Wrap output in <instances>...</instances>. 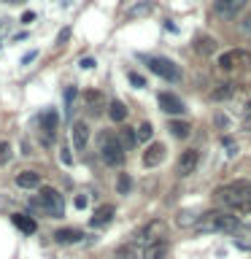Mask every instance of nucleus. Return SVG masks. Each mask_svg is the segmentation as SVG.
<instances>
[{"mask_svg": "<svg viewBox=\"0 0 251 259\" xmlns=\"http://www.w3.org/2000/svg\"><path fill=\"white\" fill-rule=\"evenodd\" d=\"M214 197L224 208H238V210L251 208V184L248 181H232L227 186H219L214 192Z\"/></svg>", "mask_w": 251, "mask_h": 259, "instance_id": "1", "label": "nucleus"}, {"mask_svg": "<svg viewBox=\"0 0 251 259\" xmlns=\"http://www.w3.org/2000/svg\"><path fill=\"white\" fill-rule=\"evenodd\" d=\"M197 232H238L240 230V219L232 216L230 210H208V213H200V222L194 224Z\"/></svg>", "mask_w": 251, "mask_h": 259, "instance_id": "2", "label": "nucleus"}, {"mask_svg": "<svg viewBox=\"0 0 251 259\" xmlns=\"http://www.w3.org/2000/svg\"><path fill=\"white\" fill-rule=\"evenodd\" d=\"M100 157L108 167H116L124 162V146L119 143V135H111V133L100 135Z\"/></svg>", "mask_w": 251, "mask_h": 259, "instance_id": "3", "label": "nucleus"}, {"mask_svg": "<svg viewBox=\"0 0 251 259\" xmlns=\"http://www.w3.org/2000/svg\"><path fill=\"white\" fill-rule=\"evenodd\" d=\"M243 65H251V52L246 49H230V52L219 54V68L222 70H235V68H243Z\"/></svg>", "mask_w": 251, "mask_h": 259, "instance_id": "4", "label": "nucleus"}, {"mask_svg": "<svg viewBox=\"0 0 251 259\" xmlns=\"http://www.w3.org/2000/svg\"><path fill=\"white\" fill-rule=\"evenodd\" d=\"M38 197H40V202H44V210H46V213H52V216H62V213H65L62 194L57 192V189H52V186H44Z\"/></svg>", "mask_w": 251, "mask_h": 259, "instance_id": "5", "label": "nucleus"}, {"mask_svg": "<svg viewBox=\"0 0 251 259\" xmlns=\"http://www.w3.org/2000/svg\"><path fill=\"white\" fill-rule=\"evenodd\" d=\"M146 62H149L151 73H157V76H162V78H168V81H178V78H181L176 62H170L168 57H149Z\"/></svg>", "mask_w": 251, "mask_h": 259, "instance_id": "6", "label": "nucleus"}, {"mask_svg": "<svg viewBox=\"0 0 251 259\" xmlns=\"http://www.w3.org/2000/svg\"><path fill=\"white\" fill-rule=\"evenodd\" d=\"M197 162H200L197 149H186V151H181V157H178V165H176L178 176H181V178L192 176V173H194V167H197Z\"/></svg>", "mask_w": 251, "mask_h": 259, "instance_id": "7", "label": "nucleus"}, {"mask_svg": "<svg viewBox=\"0 0 251 259\" xmlns=\"http://www.w3.org/2000/svg\"><path fill=\"white\" fill-rule=\"evenodd\" d=\"M70 141H73V149H76V151L87 149V143H89V124H87V121H73Z\"/></svg>", "mask_w": 251, "mask_h": 259, "instance_id": "8", "label": "nucleus"}, {"mask_svg": "<svg viewBox=\"0 0 251 259\" xmlns=\"http://www.w3.org/2000/svg\"><path fill=\"white\" fill-rule=\"evenodd\" d=\"M165 157H168L165 143H151L149 149L143 151V165H146V167H157V165H162V162H165Z\"/></svg>", "mask_w": 251, "mask_h": 259, "instance_id": "9", "label": "nucleus"}, {"mask_svg": "<svg viewBox=\"0 0 251 259\" xmlns=\"http://www.w3.org/2000/svg\"><path fill=\"white\" fill-rule=\"evenodd\" d=\"M157 103H159V108L165 111V113H184V103H181V97H176L173 92H159L157 97Z\"/></svg>", "mask_w": 251, "mask_h": 259, "instance_id": "10", "label": "nucleus"}, {"mask_svg": "<svg viewBox=\"0 0 251 259\" xmlns=\"http://www.w3.org/2000/svg\"><path fill=\"white\" fill-rule=\"evenodd\" d=\"M162 232H165V224H162L159 219H154V222H149V224L141 230V238H138V243H149V246H151V243L162 240V238H159Z\"/></svg>", "mask_w": 251, "mask_h": 259, "instance_id": "11", "label": "nucleus"}, {"mask_svg": "<svg viewBox=\"0 0 251 259\" xmlns=\"http://www.w3.org/2000/svg\"><path fill=\"white\" fill-rule=\"evenodd\" d=\"M246 8V0H216V11L222 16H238Z\"/></svg>", "mask_w": 251, "mask_h": 259, "instance_id": "12", "label": "nucleus"}, {"mask_svg": "<svg viewBox=\"0 0 251 259\" xmlns=\"http://www.w3.org/2000/svg\"><path fill=\"white\" fill-rule=\"evenodd\" d=\"M84 103H87V108L95 113H103V108H108V105H105V97H103V92H97V89H89V92L84 95Z\"/></svg>", "mask_w": 251, "mask_h": 259, "instance_id": "13", "label": "nucleus"}, {"mask_svg": "<svg viewBox=\"0 0 251 259\" xmlns=\"http://www.w3.org/2000/svg\"><path fill=\"white\" fill-rule=\"evenodd\" d=\"M81 238H84V232H81V230H73V227H65V230H57V232H54V240L62 243V246L81 243Z\"/></svg>", "mask_w": 251, "mask_h": 259, "instance_id": "14", "label": "nucleus"}, {"mask_svg": "<svg viewBox=\"0 0 251 259\" xmlns=\"http://www.w3.org/2000/svg\"><path fill=\"white\" fill-rule=\"evenodd\" d=\"M16 186L35 189V186H40V173H35V170H22V173H16Z\"/></svg>", "mask_w": 251, "mask_h": 259, "instance_id": "15", "label": "nucleus"}, {"mask_svg": "<svg viewBox=\"0 0 251 259\" xmlns=\"http://www.w3.org/2000/svg\"><path fill=\"white\" fill-rule=\"evenodd\" d=\"M168 251H170V243L168 240H157V243H151V246H146L143 259H165Z\"/></svg>", "mask_w": 251, "mask_h": 259, "instance_id": "16", "label": "nucleus"}, {"mask_svg": "<svg viewBox=\"0 0 251 259\" xmlns=\"http://www.w3.org/2000/svg\"><path fill=\"white\" fill-rule=\"evenodd\" d=\"M168 130H170V135H173V138H178V141H184V138L192 135V124H189V121L173 119V121H168Z\"/></svg>", "mask_w": 251, "mask_h": 259, "instance_id": "17", "label": "nucleus"}, {"mask_svg": "<svg viewBox=\"0 0 251 259\" xmlns=\"http://www.w3.org/2000/svg\"><path fill=\"white\" fill-rule=\"evenodd\" d=\"M119 143L124 146V151L135 149V146H138V133H135V127H121V130H119Z\"/></svg>", "mask_w": 251, "mask_h": 259, "instance_id": "18", "label": "nucleus"}, {"mask_svg": "<svg viewBox=\"0 0 251 259\" xmlns=\"http://www.w3.org/2000/svg\"><path fill=\"white\" fill-rule=\"evenodd\" d=\"M194 52H197V54H202V57L214 54V52H216V40L211 38V35H200L197 40H194Z\"/></svg>", "mask_w": 251, "mask_h": 259, "instance_id": "19", "label": "nucleus"}, {"mask_svg": "<svg viewBox=\"0 0 251 259\" xmlns=\"http://www.w3.org/2000/svg\"><path fill=\"white\" fill-rule=\"evenodd\" d=\"M113 219V205H100L92 216V227H105Z\"/></svg>", "mask_w": 251, "mask_h": 259, "instance_id": "20", "label": "nucleus"}, {"mask_svg": "<svg viewBox=\"0 0 251 259\" xmlns=\"http://www.w3.org/2000/svg\"><path fill=\"white\" fill-rule=\"evenodd\" d=\"M11 219H14V224H16V227H19V230H22L24 235H32V232H35V230H38V224H35V219H30V216H24V213H14Z\"/></svg>", "mask_w": 251, "mask_h": 259, "instance_id": "21", "label": "nucleus"}, {"mask_svg": "<svg viewBox=\"0 0 251 259\" xmlns=\"http://www.w3.org/2000/svg\"><path fill=\"white\" fill-rule=\"evenodd\" d=\"M116 259H141V248H138V243H124V246L116 248Z\"/></svg>", "mask_w": 251, "mask_h": 259, "instance_id": "22", "label": "nucleus"}, {"mask_svg": "<svg viewBox=\"0 0 251 259\" xmlns=\"http://www.w3.org/2000/svg\"><path fill=\"white\" fill-rule=\"evenodd\" d=\"M57 121H60V116H57V111H44L40 113V127L46 130V133H52L54 135V130H57Z\"/></svg>", "mask_w": 251, "mask_h": 259, "instance_id": "23", "label": "nucleus"}, {"mask_svg": "<svg viewBox=\"0 0 251 259\" xmlns=\"http://www.w3.org/2000/svg\"><path fill=\"white\" fill-rule=\"evenodd\" d=\"M108 116H111V121H124L127 119V105L119 103V100L108 103Z\"/></svg>", "mask_w": 251, "mask_h": 259, "instance_id": "24", "label": "nucleus"}, {"mask_svg": "<svg viewBox=\"0 0 251 259\" xmlns=\"http://www.w3.org/2000/svg\"><path fill=\"white\" fill-rule=\"evenodd\" d=\"M235 92V84H219L214 92H211V100H216V103H222V100H230Z\"/></svg>", "mask_w": 251, "mask_h": 259, "instance_id": "25", "label": "nucleus"}, {"mask_svg": "<svg viewBox=\"0 0 251 259\" xmlns=\"http://www.w3.org/2000/svg\"><path fill=\"white\" fill-rule=\"evenodd\" d=\"M197 222H200V216L194 213V210H181V213L176 216V224L178 227H194Z\"/></svg>", "mask_w": 251, "mask_h": 259, "instance_id": "26", "label": "nucleus"}, {"mask_svg": "<svg viewBox=\"0 0 251 259\" xmlns=\"http://www.w3.org/2000/svg\"><path fill=\"white\" fill-rule=\"evenodd\" d=\"M130 189H133V178H130L127 173H119V178H116V192H119V194H130Z\"/></svg>", "mask_w": 251, "mask_h": 259, "instance_id": "27", "label": "nucleus"}, {"mask_svg": "<svg viewBox=\"0 0 251 259\" xmlns=\"http://www.w3.org/2000/svg\"><path fill=\"white\" fill-rule=\"evenodd\" d=\"M135 133H138V141L146 143V141H151V133H154V130H151L149 121H141V124L135 127Z\"/></svg>", "mask_w": 251, "mask_h": 259, "instance_id": "28", "label": "nucleus"}, {"mask_svg": "<svg viewBox=\"0 0 251 259\" xmlns=\"http://www.w3.org/2000/svg\"><path fill=\"white\" fill-rule=\"evenodd\" d=\"M8 159H11V143H8V141H0V167L8 165Z\"/></svg>", "mask_w": 251, "mask_h": 259, "instance_id": "29", "label": "nucleus"}, {"mask_svg": "<svg viewBox=\"0 0 251 259\" xmlns=\"http://www.w3.org/2000/svg\"><path fill=\"white\" fill-rule=\"evenodd\" d=\"M235 246L243 248V251H251V232H240L238 238H235Z\"/></svg>", "mask_w": 251, "mask_h": 259, "instance_id": "30", "label": "nucleus"}, {"mask_svg": "<svg viewBox=\"0 0 251 259\" xmlns=\"http://www.w3.org/2000/svg\"><path fill=\"white\" fill-rule=\"evenodd\" d=\"M127 78H130V84H133L135 89H143V87H146V78L141 76V73H135V70H130Z\"/></svg>", "mask_w": 251, "mask_h": 259, "instance_id": "31", "label": "nucleus"}, {"mask_svg": "<svg viewBox=\"0 0 251 259\" xmlns=\"http://www.w3.org/2000/svg\"><path fill=\"white\" fill-rule=\"evenodd\" d=\"M73 97H76V87H68L65 89V105H68V113L73 111Z\"/></svg>", "mask_w": 251, "mask_h": 259, "instance_id": "32", "label": "nucleus"}, {"mask_svg": "<svg viewBox=\"0 0 251 259\" xmlns=\"http://www.w3.org/2000/svg\"><path fill=\"white\" fill-rule=\"evenodd\" d=\"M73 205H76L78 210H84V208L89 205V200H87V194H78V197H76V200H73Z\"/></svg>", "mask_w": 251, "mask_h": 259, "instance_id": "33", "label": "nucleus"}, {"mask_svg": "<svg viewBox=\"0 0 251 259\" xmlns=\"http://www.w3.org/2000/svg\"><path fill=\"white\" fill-rule=\"evenodd\" d=\"M68 38H70V27H62V30H60V35H57V44H65Z\"/></svg>", "mask_w": 251, "mask_h": 259, "instance_id": "34", "label": "nucleus"}, {"mask_svg": "<svg viewBox=\"0 0 251 259\" xmlns=\"http://www.w3.org/2000/svg\"><path fill=\"white\" fill-rule=\"evenodd\" d=\"M149 8H151L149 3H143L141 8H138V6H135V8H133V11H130V16H138V14H146V11H149Z\"/></svg>", "mask_w": 251, "mask_h": 259, "instance_id": "35", "label": "nucleus"}, {"mask_svg": "<svg viewBox=\"0 0 251 259\" xmlns=\"http://www.w3.org/2000/svg\"><path fill=\"white\" fill-rule=\"evenodd\" d=\"M60 157H62V162H65V165H70V149H68V146H62V154H60Z\"/></svg>", "mask_w": 251, "mask_h": 259, "instance_id": "36", "label": "nucleus"}, {"mask_svg": "<svg viewBox=\"0 0 251 259\" xmlns=\"http://www.w3.org/2000/svg\"><path fill=\"white\" fill-rule=\"evenodd\" d=\"M95 65H97V62H95V60H89V57H84V60H81V68H84V70H92Z\"/></svg>", "mask_w": 251, "mask_h": 259, "instance_id": "37", "label": "nucleus"}, {"mask_svg": "<svg viewBox=\"0 0 251 259\" xmlns=\"http://www.w3.org/2000/svg\"><path fill=\"white\" fill-rule=\"evenodd\" d=\"M30 22H35V14H32V11H24V14H22V24H30Z\"/></svg>", "mask_w": 251, "mask_h": 259, "instance_id": "38", "label": "nucleus"}, {"mask_svg": "<svg viewBox=\"0 0 251 259\" xmlns=\"http://www.w3.org/2000/svg\"><path fill=\"white\" fill-rule=\"evenodd\" d=\"M35 57H38L35 52H30V54H24V57H22V65H30L32 60H35Z\"/></svg>", "mask_w": 251, "mask_h": 259, "instance_id": "39", "label": "nucleus"}, {"mask_svg": "<svg viewBox=\"0 0 251 259\" xmlns=\"http://www.w3.org/2000/svg\"><path fill=\"white\" fill-rule=\"evenodd\" d=\"M243 30L251 32V14H246V19H243Z\"/></svg>", "mask_w": 251, "mask_h": 259, "instance_id": "40", "label": "nucleus"}, {"mask_svg": "<svg viewBox=\"0 0 251 259\" xmlns=\"http://www.w3.org/2000/svg\"><path fill=\"white\" fill-rule=\"evenodd\" d=\"M3 32H8V22L0 19V35H3Z\"/></svg>", "mask_w": 251, "mask_h": 259, "instance_id": "41", "label": "nucleus"}, {"mask_svg": "<svg viewBox=\"0 0 251 259\" xmlns=\"http://www.w3.org/2000/svg\"><path fill=\"white\" fill-rule=\"evenodd\" d=\"M243 111H246V116H251V100H246V105H243Z\"/></svg>", "mask_w": 251, "mask_h": 259, "instance_id": "42", "label": "nucleus"}]
</instances>
